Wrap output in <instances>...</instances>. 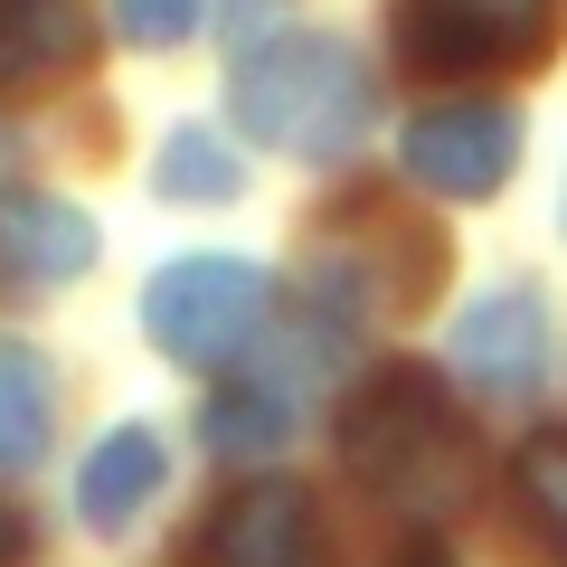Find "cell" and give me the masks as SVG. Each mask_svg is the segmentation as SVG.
Returning <instances> with one entry per match:
<instances>
[{"mask_svg":"<svg viewBox=\"0 0 567 567\" xmlns=\"http://www.w3.org/2000/svg\"><path fill=\"white\" fill-rule=\"evenodd\" d=\"M520 511H529V529L567 558V435L520 445Z\"/></svg>","mask_w":567,"mask_h":567,"instance_id":"14","label":"cell"},{"mask_svg":"<svg viewBox=\"0 0 567 567\" xmlns=\"http://www.w3.org/2000/svg\"><path fill=\"white\" fill-rule=\"evenodd\" d=\"M162 199H189V208H218L237 199V162H227V142L208 123H181L162 142Z\"/></svg>","mask_w":567,"mask_h":567,"instance_id":"13","label":"cell"},{"mask_svg":"<svg viewBox=\"0 0 567 567\" xmlns=\"http://www.w3.org/2000/svg\"><path fill=\"white\" fill-rule=\"evenodd\" d=\"M341 464L360 473L369 492H388V502H406V511L435 520V511H454L464 483H473V425H464V406L445 398L435 369L398 360L341 406Z\"/></svg>","mask_w":567,"mask_h":567,"instance_id":"1","label":"cell"},{"mask_svg":"<svg viewBox=\"0 0 567 567\" xmlns=\"http://www.w3.org/2000/svg\"><path fill=\"white\" fill-rule=\"evenodd\" d=\"M76 58H85L76 0H0V85H39Z\"/></svg>","mask_w":567,"mask_h":567,"instance_id":"10","label":"cell"},{"mask_svg":"<svg viewBox=\"0 0 567 567\" xmlns=\"http://www.w3.org/2000/svg\"><path fill=\"white\" fill-rule=\"evenodd\" d=\"M388 39L416 76H502L558 48V0H388Z\"/></svg>","mask_w":567,"mask_h":567,"instance_id":"4","label":"cell"},{"mask_svg":"<svg viewBox=\"0 0 567 567\" xmlns=\"http://www.w3.org/2000/svg\"><path fill=\"white\" fill-rule=\"evenodd\" d=\"M95 265V218L48 189H10L0 199V293H58Z\"/></svg>","mask_w":567,"mask_h":567,"instance_id":"8","label":"cell"},{"mask_svg":"<svg viewBox=\"0 0 567 567\" xmlns=\"http://www.w3.org/2000/svg\"><path fill=\"white\" fill-rule=\"evenodd\" d=\"M406 171H416L435 199H492V189L520 171V114L511 104H435V114L406 123Z\"/></svg>","mask_w":567,"mask_h":567,"instance_id":"5","label":"cell"},{"mask_svg":"<svg viewBox=\"0 0 567 567\" xmlns=\"http://www.w3.org/2000/svg\"><path fill=\"white\" fill-rule=\"evenodd\" d=\"M48 360L39 350H20V341H0V473H20V464H39V445H48Z\"/></svg>","mask_w":567,"mask_h":567,"instance_id":"11","label":"cell"},{"mask_svg":"<svg viewBox=\"0 0 567 567\" xmlns=\"http://www.w3.org/2000/svg\"><path fill=\"white\" fill-rule=\"evenodd\" d=\"M227 104H237V123L265 152H293V162L350 152V142L369 133V114H379L360 48L331 39V29H275L265 48H246Z\"/></svg>","mask_w":567,"mask_h":567,"instance_id":"2","label":"cell"},{"mask_svg":"<svg viewBox=\"0 0 567 567\" xmlns=\"http://www.w3.org/2000/svg\"><path fill=\"white\" fill-rule=\"evenodd\" d=\"M265 303H275L265 265H246V256H181V265H162V275L142 284V331H152L162 360L218 369V360H237V350H256Z\"/></svg>","mask_w":567,"mask_h":567,"instance_id":"3","label":"cell"},{"mask_svg":"<svg viewBox=\"0 0 567 567\" xmlns=\"http://www.w3.org/2000/svg\"><path fill=\"white\" fill-rule=\"evenodd\" d=\"M199 435L218 454H275L293 435V406H284V388H218L199 406Z\"/></svg>","mask_w":567,"mask_h":567,"instance_id":"12","label":"cell"},{"mask_svg":"<svg viewBox=\"0 0 567 567\" xmlns=\"http://www.w3.org/2000/svg\"><path fill=\"white\" fill-rule=\"evenodd\" d=\"M398 567H445V548H406V558Z\"/></svg>","mask_w":567,"mask_h":567,"instance_id":"17","label":"cell"},{"mask_svg":"<svg viewBox=\"0 0 567 567\" xmlns=\"http://www.w3.org/2000/svg\"><path fill=\"white\" fill-rule=\"evenodd\" d=\"M454 360H464L473 388H492V398H529L548 369V303L529 293V284H492V293H473L464 331H454Z\"/></svg>","mask_w":567,"mask_h":567,"instance_id":"7","label":"cell"},{"mask_svg":"<svg viewBox=\"0 0 567 567\" xmlns=\"http://www.w3.org/2000/svg\"><path fill=\"white\" fill-rule=\"evenodd\" d=\"M20 548H29V520H20V511H0V567L20 558Z\"/></svg>","mask_w":567,"mask_h":567,"instance_id":"16","label":"cell"},{"mask_svg":"<svg viewBox=\"0 0 567 567\" xmlns=\"http://www.w3.org/2000/svg\"><path fill=\"white\" fill-rule=\"evenodd\" d=\"M208 567H331L322 548V511H312V492L293 483H237L218 502V520H208Z\"/></svg>","mask_w":567,"mask_h":567,"instance_id":"6","label":"cell"},{"mask_svg":"<svg viewBox=\"0 0 567 567\" xmlns=\"http://www.w3.org/2000/svg\"><path fill=\"white\" fill-rule=\"evenodd\" d=\"M114 29L133 48H171V39L199 29V0H114Z\"/></svg>","mask_w":567,"mask_h":567,"instance_id":"15","label":"cell"},{"mask_svg":"<svg viewBox=\"0 0 567 567\" xmlns=\"http://www.w3.org/2000/svg\"><path fill=\"white\" fill-rule=\"evenodd\" d=\"M162 492V445H152V425H114L95 454H85V483H76V511H85V529H133L142 520V502Z\"/></svg>","mask_w":567,"mask_h":567,"instance_id":"9","label":"cell"}]
</instances>
